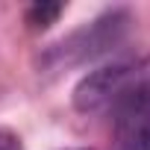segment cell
Here are the masks:
<instances>
[{
    "label": "cell",
    "mask_w": 150,
    "mask_h": 150,
    "mask_svg": "<svg viewBox=\"0 0 150 150\" xmlns=\"http://www.w3.org/2000/svg\"><path fill=\"white\" fill-rule=\"evenodd\" d=\"M129 24H132V18L127 9L103 12L94 21L83 24L80 30H74L71 35H65L62 41H56L41 56V65L47 71H65V68H77L91 59H100L127 38Z\"/></svg>",
    "instance_id": "1"
},
{
    "label": "cell",
    "mask_w": 150,
    "mask_h": 150,
    "mask_svg": "<svg viewBox=\"0 0 150 150\" xmlns=\"http://www.w3.org/2000/svg\"><path fill=\"white\" fill-rule=\"evenodd\" d=\"M132 77H135V68L129 62H109V65H100V68L88 71L71 94L74 109L83 112V115H94L100 109H109L135 83Z\"/></svg>",
    "instance_id": "2"
},
{
    "label": "cell",
    "mask_w": 150,
    "mask_h": 150,
    "mask_svg": "<svg viewBox=\"0 0 150 150\" xmlns=\"http://www.w3.org/2000/svg\"><path fill=\"white\" fill-rule=\"evenodd\" d=\"M115 150H150V83H132L115 103Z\"/></svg>",
    "instance_id": "3"
},
{
    "label": "cell",
    "mask_w": 150,
    "mask_h": 150,
    "mask_svg": "<svg viewBox=\"0 0 150 150\" xmlns=\"http://www.w3.org/2000/svg\"><path fill=\"white\" fill-rule=\"evenodd\" d=\"M62 15V3H33L27 9V24L30 30H47L50 24H56V18Z\"/></svg>",
    "instance_id": "4"
},
{
    "label": "cell",
    "mask_w": 150,
    "mask_h": 150,
    "mask_svg": "<svg viewBox=\"0 0 150 150\" xmlns=\"http://www.w3.org/2000/svg\"><path fill=\"white\" fill-rule=\"evenodd\" d=\"M0 150H24V144L12 129H0Z\"/></svg>",
    "instance_id": "5"
},
{
    "label": "cell",
    "mask_w": 150,
    "mask_h": 150,
    "mask_svg": "<svg viewBox=\"0 0 150 150\" xmlns=\"http://www.w3.org/2000/svg\"><path fill=\"white\" fill-rule=\"evenodd\" d=\"M65 150H88V147H65Z\"/></svg>",
    "instance_id": "6"
}]
</instances>
